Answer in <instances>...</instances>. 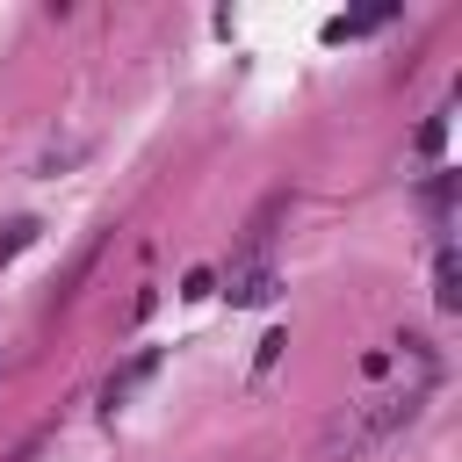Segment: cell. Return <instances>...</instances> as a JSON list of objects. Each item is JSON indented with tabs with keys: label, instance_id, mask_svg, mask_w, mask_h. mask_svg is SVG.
Masks as SVG:
<instances>
[{
	"label": "cell",
	"instance_id": "obj_5",
	"mask_svg": "<svg viewBox=\"0 0 462 462\" xmlns=\"http://www.w3.org/2000/svg\"><path fill=\"white\" fill-rule=\"evenodd\" d=\"M36 231H43L36 217H14V224H0V267H7L14 253H29V245H36Z\"/></svg>",
	"mask_w": 462,
	"mask_h": 462
},
{
	"label": "cell",
	"instance_id": "obj_4",
	"mask_svg": "<svg viewBox=\"0 0 462 462\" xmlns=\"http://www.w3.org/2000/svg\"><path fill=\"white\" fill-rule=\"evenodd\" d=\"M152 368H159V354H152V346H144V354H137V361H130V368H116V375H108V390H101V404H108V411H116V404H123V397H130V390H137V383H144V375H152Z\"/></svg>",
	"mask_w": 462,
	"mask_h": 462
},
{
	"label": "cell",
	"instance_id": "obj_7",
	"mask_svg": "<svg viewBox=\"0 0 462 462\" xmlns=\"http://www.w3.org/2000/svg\"><path fill=\"white\" fill-rule=\"evenodd\" d=\"M440 144H448V116H426V130H419V152H426V159H433V152H440Z\"/></svg>",
	"mask_w": 462,
	"mask_h": 462
},
{
	"label": "cell",
	"instance_id": "obj_6",
	"mask_svg": "<svg viewBox=\"0 0 462 462\" xmlns=\"http://www.w3.org/2000/svg\"><path fill=\"white\" fill-rule=\"evenodd\" d=\"M419 202H426V217H433V224H448V209H455V173H433Z\"/></svg>",
	"mask_w": 462,
	"mask_h": 462
},
{
	"label": "cell",
	"instance_id": "obj_2",
	"mask_svg": "<svg viewBox=\"0 0 462 462\" xmlns=\"http://www.w3.org/2000/svg\"><path fill=\"white\" fill-rule=\"evenodd\" d=\"M274 289H282L274 260H231V267H224V296H231V303H267Z\"/></svg>",
	"mask_w": 462,
	"mask_h": 462
},
{
	"label": "cell",
	"instance_id": "obj_1",
	"mask_svg": "<svg viewBox=\"0 0 462 462\" xmlns=\"http://www.w3.org/2000/svg\"><path fill=\"white\" fill-rule=\"evenodd\" d=\"M419 411H426V390H411V383H397V390H368L361 404H346V411L325 426V462H361V455H375V448L397 440Z\"/></svg>",
	"mask_w": 462,
	"mask_h": 462
},
{
	"label": "cell",
	"instance_id": "obj_3",
	"mask_svg": "<svg viewBox=\"0 0 462 462\" xmlns=\"http://www.w3.org/2000/svg\"><path fill=\"white\" fill-rule=\"evenodd\" d=\"M433 303H440V310H462V267H455V245L433 253Z\"/></svg>",
	"mask_w": 462,
	"mask_h": 462
}]
</instances>
